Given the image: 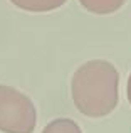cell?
Instances as JSON below:
<instances>
[{"mask_svg": "<svg viewBox=\"0 0 131 133\" xmlns=\"http://www.w3.org/2000/svg\"><path fill=\"white\" fill-rule=\"evenodd\" d=\"M74 106L88 118H103L116 110L119 101V72L106 59H91L74 71L71 79Z\"/></svg>", "mask_w": 131, "mask_h": 133, "instance_id": "1", "label": "cell"}, {"mask_svg": "<svg viewBox=\"0 0 131 133\" xmlns=\"http://www.w3.org/2000/svg\"><path fill=\"white\" fill-rule=\"evenodd\" d=\"M37 125V110L32 99L22 91L0 84V131L34 133Z\"/></svg>", "mask_w": 131, "mask_h": 133, "instance_id": "2", "label": "cell"}, {"mask_svg": "<svg viewBox=\"0 0 131 133\" xmlns=\"http://www.w3.org/2000/svg\"><path fill=\"white\" fill-rule=\"evenodd\" d=\"M128 0H79L82 9L96 15H109L121 9Z\"/></svg>", "mask_w": 131, "mask_h": 133, "instance_id": "3", "label": "cell"}, {"mask_svg": "<svg viewBox=\"0 0 131 133\" xmlns=\"http://www.w3.org/2000/svg\"><path fill=\"white\" fill-rule=\"evenodd\" d=\"M15 7L25 10V12H50L62 7L67 0H10Z\"/></svg>", "mask_w": 131, "mask_h": 133, "instance_id": "4", "label": "cell"}, {"mask_svg": "<svg viewBox=\"0 0 131 133\" xmlns=\"http://www.w3.org/2000/svg\"><path fill=\"white\" fill-rule=\"evenodd\" d=\"M42 133H82L81 127L69 118H56L44 127Z\"/></svg>", "mask_w": 131, "mask_h": 133, "instance_id": "5", "label": "cell"}, {"mask_svg": "<svg viewBox=\"0 0 131 133\" xmlns=\"http://www.w3.org/2000/svg\"><path fill=\"white\" fill-rule=\"evenodd\" d=\"M126 96H128V101H129V104H131V74H129V78H128V83H126Z\"/></svg>", "mask_w": 131, "mask_h": 133, "instance_id": "6", "label": "cell"}]
</instances>
